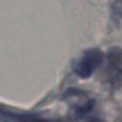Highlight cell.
<instances>
[{
	"label": "cell",
	"instance_id": "obj_1",
	"mask_svg": "<svg viewBox=\"0 0 122 122\" xmlns=\"http://www.w3.org/2000/svg\"><path fill=\"white\" fill-rule=\"evenodd\" d=\"M101 61V54L96 50L89 51L83 60L79 62L78 66V73L81 77H87L90 76V73L97 67V64Z\"/></svg>",
	"mask_w": 122,
	"mask_h": 122
}]
</instances>
